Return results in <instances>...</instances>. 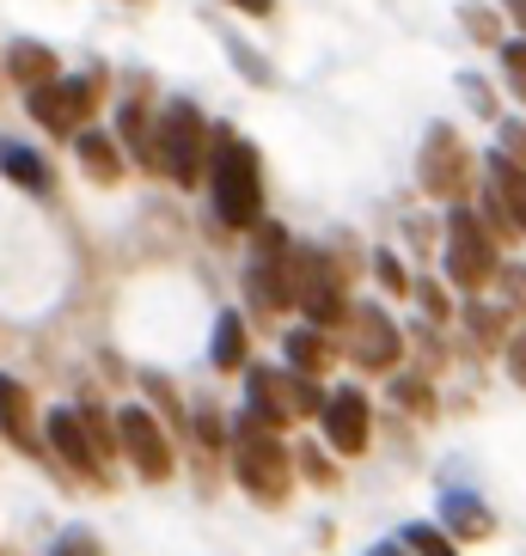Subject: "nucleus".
<instances>
[{
  "mask_svg": "<svg viewBox=\"0 0 526 556\" xmlns=\"http://www.w3.org/2000/svg\"><path fill=\"white\" fill-rule=\"evenodd\" d=\"M233 62L246 67V74H251V80H258V86H276V74H270V67L258 62V50H239V43H233Z\"/></svg>",
  "mask_w": 526,
  "mask_h": 556,
  "instance_id": "36",
  "label": "nucleus"
},
{
  "mask_svg": "<svg viewBox=\"0 0 526 556\" xmlns=\"http://www.w3.org/2000/svg\"><path fill=\"white\" fill-rule=\"evenodd\" d=\"M435 514H441V526L453 532V539H465V544H477V539H490V532H496V514L477 502L472 490H441Z\"/></svg>",
  "mask_w": 526,
  "mask_h": 556,
  "instance_id": "15",
  "label": "nucleus"
},
{
  "mask_svg": "<svg viewBox=\"0 0 526 556\" xmlns=\"http://www.w3.org/2000/svg\"><path fill=\"white\" fill-rule=\"evenodd\" d=\"M496 55H502V74H509L514 99L526 104V37H502V43H496Z\"/></svg>",
  "mask_w": 526,
  "mask_h": 556,
  "instance_id": "25",
  "label": "nucleus"
},
{
  "mask_svg": "<svg viewBox=\"0 0 526 556\" xmlns=\"http://www.w3.org/2000/svg\"><path fill=\"white\" fill-rule=\"evenodd\" d=\"M465 31L496 50V43H502V7H465Z\"/></svg>",
  "mask_w": 526,
  "mask_h": 556,
  "instance_id": "27",
  "label": "nucleus"
},
{
  "mask_svg": "<svg viewBox=\"0 0 526 556\" xmlns=\"http://www.w3.org/2000/svg\"><path fill=\"white\" fill-rule=\"evenodd\" d=\"M502 361H509L514 386L526 392V330H509V343H502Z\"/></svg>",
  "mask_w": 526,
  "mask_h": 556,
  "instance_id": "33",
  "label": "nucleus"
},
{
  "mask_svg": "<svg viewBox=\"0 0 526 556\" xmlns=\"http://www.w3.org/2000/svg\"><path fill=\"white\" fill-rule=\"evenodd\" d=\"M7 74L32 92V86L55 80V74H62V62H55L50 43H37V37H13V43H7Z\"/></svg>",
  "mask_w": 526,
  "mask_h": 556,
  "instance_id": "20",
  "label": "nucleus"
},
{
  "mask_svg": "<svg viewBox=\"0 0 526 556\" xmlns=\"http://www.w3.org/2000/svg\"><path fill=\"white\" fill-rule=\"evenodd\" d=\"M43 441H50V453L62 458L67 471H80V477H104V453L92 446V434H86L80 422V409H50L43 416Z\"/></svg>",
  "mask_w": 526,
  "mask_h": 556,
  "instance_id": "11",
  "label": "nucleus"
},
{
  "mask_svg": "<svg viewBox=\"0 0 526 556\" xmlns=\"http://www.w3.org/2000/svg\"><path fill=\"white\" fill-rule=\"evenodd\" d=\"M465 325H472V337L477 343H490V349H502L509 343V306H484V300H465Z\"/></svg>",
  "mask_w": 526,
  "mask_h": 556,
  "instance_id": "23",
  "label": "nucleus"
},
{
  "mask_svg": "<svg viewBox=\"0 0 526 556\" xmlns=\"http://www.w3.org/2000/svg\"><path fill=\"white\" fill-rule=\"evenodd\" d=\"M202 184H209L221 227L251 232L263 220V160L246 135L227 129V123H214V135H209V172H202Z\"/></svg>",
  "mask_w": 526,
  "mask_h": 556,
  "instance_id": "1",
  "label": "nucleus"
},
{
  "mask_svg": "<svg viewBox=\"0 0 526 556\" xmlns=\"http://www.w3.org/2000/svg\"><path fill=\"white\" fill-rule=\"evenodd\" d=\"M50 556H99V544H92V532H62Z\"/></svg>",
  "mask_w": 526,
  "mask_h": 556,
  "instance_id": "35",
  "label": "nucleus"
},
{
  "mask_svg": "<svg viewBox=\"0 0 526 556\" xmlns=\"http://www.w3.org/2000/svg\"><path fill=\"white\" fill-rule=\"evenodd\" d=\"M460 92H465V99L477 104V116H490V123H496V116H502V111H496V92H490V86H484V80H477V74H460Z\"/></svg>",
  "mask_w": 526,
  "mask_h": 556,
  "instance_id": "32",
  "label": "nucleus"
},
{
  "mask_svg": "<svg viewBox=\"0 0 526 556\" xmlns=\"http://www.w3.org/2000/svg\"><path fill=\"white\" fill-rule=\"evenodd\" d=\"M411 294L423 300V312L435 318V325H441V318H453V294H447L441 281H411Z\"/></svg>",
  "mask_w": 526,
  "mask_h": 556,
  "instance_id": "30",
  "label": "nucleus"
},
{
  "mask_svg": "<svg viewBox=\"0 0 526 556\" xmlns=\"http://www.w3.org/2000/svg\"><path fill=\"white\" fill-rule=\"evenodd\" d=\"M441 269L460 294H484L502 269V239H496L484 220H477L472 197L447 202V245H441Z\"/></svg>",
  "mask_w": 526,
  "mask_h": 556,
  "instance_id": "3",
  "label": "nucleus"
},
{
  "mask_svg": "<svg viewBox=\"0 0 526 556\" xmlns=\"http://www.w3.org/2000/svg\"><path fill=\"white\" fill-rule=\"evenodd\" d=\"M74 409H80V422H86V434H92V446H99V453L111 458V453H116V422L104 416L99 404H74Z\"/></svg>",
  "mask_w": 526,
  "mask_h": 556,
  "instance_id": "26",
  "label": "nucleus"
},
{
  "mask_svg": "<svg viewBox=\"0 0 526 556\" xmlns=\"http://www.w3.org/2000/svg\"><path fill=\"white\" fill-rule=\"evenodd\" d=\"M318 428H325V446L330 453H367V434H374V404H367L362 386H337V392H325V404H318Z\"/></svg>",
  "mask_w": 526,
  "mask_h": 556,
  "instance_id": "10",
  "label": "nucleus"
},
{
  "mask_svg": "<svg viewBox=\"0 0 526 556\" xmlns=\"http://www.w3.org/2000/svg\"><path fill=\"white\" fill-rule=\"evenodd\" d=\"M416 184H423V197H435V202H465L477 190V160H472L465 135L453 129V123H428L423 160H416Z\"/></svg>",
  "mask_w": 526,
  "mask_h": 556,
  "instance_id": "6",
  "label": "nucleus"
},
{
  "mask_svg": "<svg viewBox=\"0 0 526 556\" xmlns=\"http://www.w3.org/2000/svg\"><path fill=\"white\" fill-rule=\"evenodd\" d=\"M233 471H239V490H251V502L276 507L288 502V490H295V458H288V441H281V428L258 422V416H233Z\"/></svg>",
  "mask_w": 526,
  "mask_h": 556,
  "instance_id": "2",
  "label": "nucleus"
},
{
  "mask_svg": "<svg viewBox=\"0 0 526 556\" xmlns=\"http://www.w3.org/2000/svg\"><path fill=\"white\" fill-rule=\"evenodd\" d=\"M330 361H337V343H330V330H318V325H306L300 318L288 337H281V367H295V374H325Z\"/></svg>",
  "mask_w": 526,
  "mask_h": 556,
  "instance_id": "16",
  "label": "nucleus"
},
{
  "mask_svg": "<svg viewBox=\"0 0 526 556\" xmlns=\"http://www.w3.org/2000/svg\"><path fill=\"white\" fill-rule=\"evenodd\" d=\"M392 392H398V404H404V409H416V416H428V409H435V397H428V386H423V379H398Z\"/></svg>",
  "mask_w": 526,
  "mask_h": 556,
  "instance_id": "34",
  "label": "nucleus"
},
{
  "mask_svg": "<svg viewBox=\"0 0 526 556\" xmlns=\"http://www.w3.org/2000/svg\"><path fill=\"white\" fill-rule=\"evenodd\" d=\"M374 276L386 294H411V276H404V263H398V251H374Z\"/></svg>",
  "mask_w": 526,
  "mask_h": 556,
  "instance_id": "29",
  "label": "nucleus"
},
{
  "mask_svg": "<svg viewBox=\"0 0 526 556\" xmlns=\"http://www.w3.org/2000/svg\"><path fill=\"white\" fill-rule=\"evenodd\" d=\"M0 172H7L18 190H32V197H50V184H55V172L43 165V153L18 148V141H0Z\"/></svg>",
  "mask_w": 526,
  "mask_h": 556,
  "instance_id": "22",
  "label": "nucleus"
},
{
  "mask_svg": "<svg viewBox=\"0 0 526 556\" xmlns=\"http://www.w3.org/2000/svg\"><path fill=\"white\" fill-rule=\"evenodd\" d=\"M227 7H239V13H251V18H270V13H276V0H227Z\"/></svg>",
  "mask_w": 526,
  "mask_h": 556,
  "instance_id": "37",
  "label": "nucleus"
},
{
  "mask_svg": "<svg viewBox=\"0 0 526 556\" xmlns=\"http://www.w3.org/2000/svg\"><path fill=\"white\" fill-rule=\"evenodd\" d=\"M398 539L411 544V556H460L453 551V532H447V526H428V520H411Z\"/></svg>",
  "mask_w": 526,
  "mask_h": 556,
  "instance_id": "24",
  "label": "nucleus"
},
{
  "mask_svg": "<svg viewBox=\"0 0 526 556\" xmlns=\"http://www.w3.org/2000/svg\"><path fill=\"white\" fill-rule=\"evenodd\" d=\"M246 294L258 312H295V276H288V251H276V257H263V251H251L246 263Z\"/></svg>",
  "mask_w": 526,
  "mask_h": 556,
  "instance_id": "12",
  "label": "nucleus"
},
{
  "mask_svg": "<svg viewBox=\"0 0 526 556\" xmlns=\"http://www.w3.org/2000/svg\"><path fill=\"white\" fill-rule=\"evenodd\" d=\"M116 446L129 453V465L148 477V483H165V477H172V465H178V458H172V441H165V428H160V416H153V409H141V404L116 409Z\"/></svg>",
  "mask_w": 526,
  "mask_h": 556,
  "instance_id": "9",
  "label": "nucleus"
},
{
  "mask_svg": "<svg viewBox=\"0 0 526 556\" xmlns=\"http://www.w3.org/2000/svg\"><path fill=\"white\" fill-rule=\"evenodd\" d=\"M484 184L496 190V202L509 208L514 232L526 239V165H521V160H509L502 148H490V153H484Z\"/></svg>",
  "mask_w": 526,
  "mask_h": 556,
  "instance_id": "14",
  "label": "nucleus"
},
{
  "mask_svg": "<svg viewBox=\"0 0 526 556\" xmlns=\"http://www.w3.org/2000/svg\"><path fill=\"white\" fill-rule=\"evenodd\" d=\"M502 13L514 18V37H526V0H502Z\"/></svg>",
  "mask_w": 526,
  "mask_h": 556,
  "instance_id": "38",
  "label": "nucleus"
},
{
  "mask_svg": "<svg viewBox=\"0 0 526 556\" xmlns=\"http://www.w3.org/2000/svg\"><path fill=\"white\" fill-rule=\"evenodd\" d=\"M99 99H104V67H92V74H55V80H43V86H32V92H25L32 116L50 135L86 129V123H92V111H99Z\"/></svg>",
  "mask_w": 526,
  "mask_h": 556,
  "instance_id": "7",
  "label": "nucleus"
},
{
  "mask_svg": "<svg viewBox=\"0 0 526 556\" xmlns=\"http://www.w3.org/2000/svg\"><path fill=\"white\" fill-rule=\"evenodd\" d=\"M209 135H214V123L190 99H172L165 111H153V153H160V172L178 190H197L202 184V172H209Z\"/></svg>",
  "mask_w": 526,
  "mask_h": 556,
  "instance_id": "4",
  "label": "nucleus"
},
{
  "mask_svg": "<svg viewBox=\"0 0 526 556\" xmlns=\"http://www.w3.org/2000/svg\"><path fill=\"white\" fill-rule=\"evenodd\" d=\"M116 141H123V153H129L135 165L160 172V153H153V111H148L141 99H123V104H116Z\"/></svg>",
  "mask_w": 526,
  "mask_h": 556,
  "instance_id": "19",
  "label": "nucleus"
},
{
  "mask_svg": "<svg viewBox=\"0 0 526 556\" xmlns=\"http://www.w3.org/2000/svg\"><path fill=\"white\" fill-rule=\"evenodd\" d=\"M288 276H295V312L318 330H337L349 318L343 269L325 245H288Z\"/></svg>",
  "mask_w": 526,
  "mask_h": 556,
  "instance_id": "5",
  "label": "nucleus"
},
{
  "mask_svg": "<svg viewBox=\"0 0 526 556\" xmlns=\"http://www.w3.org/2000/svg\"><path fill=\"white\" fill-rule=\"evenodd\" d=\"M496 148L526 165V123H521V116H496Z\"/></svg>",
  "mask_w": 526,
  "mask_h": 556,
  "instance_id": "31",
  "label": "nucleus"
},
{
  "mask_svg": "<svg viewBox=\"0 0 526 556\" xmlns=\"http://www.w3.org/2000/svg\"><path fill=\"white\" fill-rule=\"evenodd\" d=\"M74 160H80V172L92 184H116L123 178V141L116 135H104V129H74Z\"/></svg>",
  "mask_w": 526,
  "mask_h": 556,
  "instance_id": "17",
  "label": "nucleus"
},
{
  "mask_svg": "<svg viewBox=\"0 0 526 556\" xmlns=\"http://www.w3.org/2000/svg\"><path fill=\"white\" fill-rule=\"evenodd\" d=\"M367 556H411V544H404V539H386V544H374Z\"/></svg>",
  "mask_w": 526,
  "mask_h": 556,
  "instance_id": "39",
  "label": "nucleus"
},
{
  "mask_svg": "<svg viewBox=\"0 0 526 556\" xmlns=\"http://www.w3.org/2000/svg\"><path fill=\"white\" fill-rule=\"evenodd\" d=\"M246 416L270 428L295 422V404H288V367H246Z\"/></svg>",
  "mask_w": 526,
  "mask_h": 556,
  "instance_id": "13",
  "label": "nucleus"
},
{
  "mask_svg": "<svg viewBox=\"0 0 526 556\" xmlns=\"http://www.w3.org/2000/svg\"><path fill=\"white\" fill-rule=\"evenodd\" d=\"M0 434L18 446V453H37V422H32V392L18 386L13 374H0Z\"/></svg>",
  "mask_w": 526,
  "mask_h": 556,
  "instance_id": "18",
  "label": "nucleus"
},
{
  "mask_svg": "<svg viewBox=\"0 0 526 556\" xmlns=\"http://www.w3.org/2000/svg\"><path fill=\"white\" fill-rule=\"evenodd\" d=\"M496 288H502V306L526 312V263H502L496 269Z\"/></svg>",
  "mask_w": 526,
  "mask_h": 556,
  "instance_id": "28",
  "label": "nucleus"
},
{
  "mask_svg": "<svg viewBox=\"0 0 526 556\" xmlns=\"http://www.w3.org/2000/svg\"><path fill=\"white\" fill-rule=\"evenodd\" d=\"M209 361L221 367V374H239V367H251V330H246V318H239V312H221V318H214Z\"/></svg>",
  "mask_w": 526,
  "mask_h": 556,
  "instance_id": "21",
  "label": "nucleus"
},
{
  "mask_svg": "<svg viewBox=\"0 0 526 556\" xmlns=\"http://www.w3.org/2000/svg\"><path fill=\"white\" fill-rule=\"evenodd\" d=\"M349 355H355V367H367V374H386V367H398V355H404V330L392 325V312L379 306V300H349Z\"/></svg>",
  "mask_w": 526,
  "mask_h": 556,
  "instance_id": "8",
  "label": "nucleus"
}]
</instances>
